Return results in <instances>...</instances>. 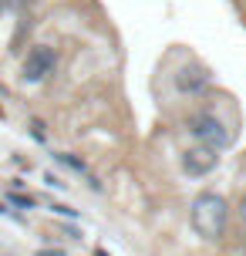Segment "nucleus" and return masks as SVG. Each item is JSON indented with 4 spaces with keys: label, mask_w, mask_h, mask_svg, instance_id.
Masks as SVG:
<instances>
[{
    "label": "nucleus",
    "mask_w": 246,
    "mask_h": 256,
    "mask_svg": "<svg viewBox=\"0 0 246 256\" xmlns=\"http://www.w3.org/2000/svg\"><path fill=\"white\" fill-rule=\"evenodd\" d=\"M189 222H192V230L209 240V243H220L222 236H226V226H230V202L222 199L220 192H199L189 206Z\"/></svg>",
    "instance_id": "f257e3e1"
},
{
    "label": "nucleus",
    "mask_w": 246,
    "mask_h": 256,
    "mask_svg": "<svg viewBox=\"0 0 246 256\" xmlns=\"http://www.w3.org/2000/svg\"><path fill=\"white\" fill-rule=\"evenodd\" d=\"M186 125H189V135L196 138V145H206L212 152L230 148V132H226V125L212 112H192Z\"/></svg>",
    "instance_id": "f03ea898"
},
{
    "label": "nucleus",
    "mask_w": 246,
    "mask_h": 256,
    "mask_svg": "<svg viewBox=\"0 0 246 256\" xmlns=\"http://www.w3.org/2000/svg\"><path fill=\"white\" fill-rule=\"evenodd\" d=\"M54 68H58V54H54V48H48V44H34V48L27 51L24 64H20V78L30 81V84H38V81H44L48 74H54Z\"/></svg>",
    "instance_id": "7ed1b4c3"
},
{
    "label": "nucleus",
    "mask_w": 246,
    "mask_h": 256,
    "mask_svg": "<svg viewBox=\"0 0 246 256\" xmlns=\"http://www.w3.org/2000/svg\"><path fill=\"white\" fill-rule=\"evenodd\" d=\"M216 166H220V152H212L206 145H192V148L182 152V168L189 176H209Z\"/></svg>",
    "instance_id": "20e7f679"
},
{
    "label": "nucleus",
    "mask_w": 246,
    "mask_h": 256,
    "mask_svg": "<svg viewBox=\"0 0 246 256\" xmlns=\"http://www.w3.org/2000/svg\"><path fill=\"white\" fill-rule=\"evenodd\" d=\"M176 84H179V91H186V94H199V91L209 84V74L199 71V68H182L179 78H176Z\"/></svg>",
    "instance_id": "39448f33"
},
{
    "label": "nucleus",
    "mask_w": 246,
    "mask_h": 256,
    "mask_svg": "<svg viewBox=\"0 0 246 256\" xmlns=\"http://www.w3.org/2000/svg\"><path fill=\"white\" fill-rule=\"evenodd\" d=\"M58 158H61V162H64V166H71L74 168V172H88V168H84V162H81V158H74V155H58Z\"/></svg>",
    "instance_id": "423d86ee"
},
{
    "label": "nucleus",
    "mask_w": 246,
    "mask_h": 256,
    "mask_svg": "<svg viewBox=\"0 0 246 256\" xmlns=\"http://www.w3.org/2000/svg\"><path fill=\"white\" fill-rule=\"evenodd\" d=\"M10 199L17 206H24V209H30V206H34V199H30V196H17V192H10Z\"/></svg>",
    "instance_id": "0eeeda50"
},
{
    "label": "nucleus",
    "mask_w": 246,
    "mask_h": 256,
    "mask_svg": "<svg viewBox=\"0 0 246 256\" xmlns=\"http://www.w3.org/2000/svg\"><path fill=\"white\" fill-rule=\"evenodd\" d=\"M236 212H240V219H243V222H246V192H243V196H240V209H236Z\"/></svg>",
    "instance_id": "6e6552de"
},
{
    "label": "nucleus",
    "mask_w": 246,
    "mask_h": 256,
    "mask_svg": "<svg viewBox=\"0 0 246 256\" xmlns=\"http://www.w3.org/2000/svg\"><path fill=\"white\" fill-rule=\"evenodd\" d=\"M38 256H61V253H58V250H54V253H51V250H40Z\"/></svg>",
    "instance_id": "1a4fd4ad"
}]
</instances>
